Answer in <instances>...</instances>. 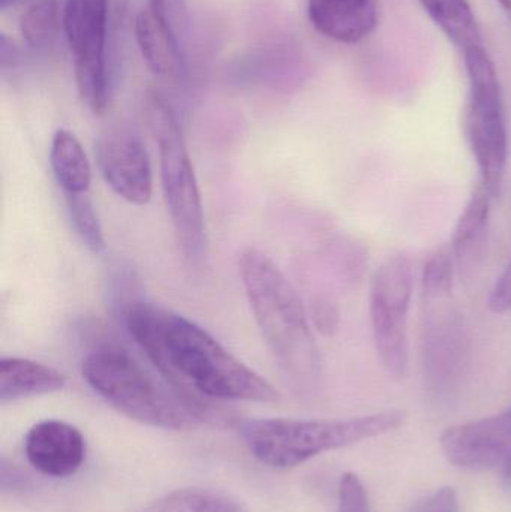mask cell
Here are the masks:
<instances>
[{"label": "cell", "instance_id": "obj_1", "mask_svg": "<svg viewBox=\"0 0 511 512\" xmlns=\"http://www.w3.org/2000/svg\"><path fill=\"white\" fill-rule=\"evenodd\" d=\"M126 330L197 420L230 423L215 402L276 403L275 387L224 348L212 334L179 313L137 301L125 313Z\"/></svg>", "mask_w": 511, "mask_h": 512}, {"label": "cell", "instance_id": "obj_2", "mask_svg": "<svg viewBox=\"0 0 511 512\" xmlns=\"http://www.w3.org/2000/svg\"><path fill=\"white\" fill-rule=\"evenodd\" d=\"M240 276L270 354L297 387L311 390L321 376V355L299 292L258 249L240 256Z\"/></svg>", "mask_w": 511, "mask_h": 512}, {"label": "cell", "instance_id": "obj_3", "mask_svg": "<svg viewBox=\"0 0 511 512\" xmlns=\"http://www.w3.org/2000/svg\"><path fill=\"white\" fill-rule=\"evenodd\" d=\"M404 421L402 411H384L347 420L264 418L245 421L240 432L258 462L270 468L288 469L318 454L392 432Z\"/></svg>", "mask_w": 511, "mask_h": 512}, {"label": "cell", "instance_id": "obj_4", "mask_svg": "<svg viewBox=\"0 0 511 512\" xmlns=\"http://www.w3.org/2000/svg\"><path fill=\"white\" fill-rule=\"evenodd\" d=\"M81 375L108 405L131 420L165 430H185L197 423L171 390L158 384L125 351L101 348L86 355Z\"/></svg>", "mask_w": 511, "mask_h": 512}, {"label": "cell", "instance_id": "obj_5", "mask_svg": "<svg viewBox=\"0 0 511 512\" xmlns=\"http://www.w3.org/2000/svg\"><path fill=\"white\" fill-rule=\"evenodd\" d=\"M147 126L158 144L162 191L177 243L188 259H200L206 248L203 203L194 165L176 114L159 93L144 101Z\"/></svg>", "mask_w": 511, "mask_h": 512}, {"label": "cell", "instance_id": "obj_6", "mask_svg": "<svg viewBox=\"0 0 511 512\" xmlns=\"http://www.w3.org/2000/svg\"><path fill=\"white\" fill-rule=\"evenodd\" d=\"M470 98H468L467 129L468 143L482 176V186L497 197L503 189L509 162V134L503 93L497 69L488 51L480 47L465 51Z\"/></svg>", "mask_w": 511, "mask_h": 512}, {"label": "cell", "instance_id": "obj_7", "mask_svg": "<svg viewBox=\"0 0 511 512\" xmlns=\"http://www.w3.org/2000/svg\"><path fill=\"white\" fill-rule=\"evenodd\" d=\"M413 265L407 255H395L380 265L371 280L369 312L375 348L384 370L402 378L410 363L408 312L413 297Z\"/></svg>", "mask_w": 511, "mask_h": 512}, {"label": "cell", "instance_id": "obj_8", "mask_svg": "<svg viewBox=\"0 0 511 512\" xmlns=\"http://www.w3.org/2000/svg\"><path fill=\"white\" fill-rule=\"evenodd\" d=\"M62 23L74 54L78 95L89 110L102 114L110 102L104 57L110 24L107 0H66Z\"/></svg>", "mask_w": 511, "mask_h": 512}, {"label": "cell", "instance_id": "obj_9", "mask_svg": "<svg viewBox=\"0 0 511 512\" xmlns=\"http://www.w3.org/2000/svg\"><path fill=\"white\" fill-rule=\"evenodd\" d=\"M98 167L117 197L134 206L152 198L153 176L149 153L141 138L128 128L107 129L96 141Z\"/></svg>", "mask_w": 511, "mask_h": 512}, {"label": "cell", "instance_id": "obj_10", "mask_svg": "<svg viewBox=\"0 0 511 512\" xmlns=\"http://www.w3.org/2000/svg\"><path fill=\"white\" fill-rule=\"evenodd\" d=\"M423 355L429 382L437 390H449L461 376L467 357L464 319L452 297L426 298Z\"/></svg>", "mask_w": 511, "mask_h": 512}, {"label": "cell", "instance_id": "obj_11", "mask_svg": "<svg viewBox=\"0 0 511 512\" xmlns=\"http://www.w3.org/2000/svg\"><path fill=\"white\" fill-rule=\"evenodd\" d=\"M444 454L465 469L498 468L511 454V408L492 417L450 427L441 438Z\"/></svg>", "mask_w": 511, "mask_h": 512}, {"label": "cell", "instance_id": "obj_12", "mask_svg": "<svg viewBox=\"0 0 511 512\" xmlns=\"http://www.w3.org/2000/svg\"><path fill=\"white\" fill-rule=\"evenodd\" d=\"M24 450L30 465L42 475H74L86 457V439L77 427L59 420H45L27 432Z\"/></svg>", "mask_w": 511, "mask_h": 512}, {"label": "cell", "instance_id": "obj_13", "mask_svg": "<svg viewBox=\"0 0 511 512\" xmlns=\"http://www.w3.org/2000/svg\"><path fill=\"white\" fill-rule=\"evenodd\" d=\"M312 26L327 38L356 44L378 24L377 0H308Z\"/></svg>", "mask_w": 511, "mask_h": 512}, {"label": "cell", "instance_id": "obj_14", "mask_svg": "<svg viewBox=\"0 0 511 512\" xmlns=\"http://www.w3.org/2000/svg\"><path fill=\"white\" fill-rule=\"evenodd\" d=\"M66 385V376L53 367L20 357L0 358V402L56 393Z\"/></svg>", "mask_w": 511, "mask_h": 512}, {"label": "cell", "instance_id": "obj_15", "mask_svg": "<svg viewBox=\"0 0 511 512\" xmlns=\"http://www.w3.org/2000/svg\"><path fill=\"white\" fill-rule=\"evenodd\" d=\"M135 36H137L141 56L156 75L174 78L180 74L182 59H180L179 39L149 9L137 15Z\"/></svg>", "mask_w": 511, "mask_h": 512}, {"label": "cell", "instance_id": "obj_16", "mask_svg": "<svg viewBox=\"0 0 511 512\" xmlns=\"http://www.w3.org/2000/svg\"><path fill=\"white\" fill-rule=\"evenodd\" d=\"M50 164L54 179L65 195L89 192L92 167L80 141L68 129H59L53 135Z\"/></svg>", "mask_w": 511, "mask_h": 512}, {"label": "cell", "instance_id": "obj_17", "mask_svg": "<svg viewBox=\"0 0 511 512\" xmlns=\"http://www.w3.org/2000/svg\"><path fill=\"white\" fill-rule=\"evenodd\" d=\"M492 195L483 186L471 194L452 236V254L459 264H467L479 254L491 221Z\"/></svg>", "mask_w": 511, "mask_h": 512}, {"label": "cell", "instance_id": "obj_18", "mask_svg": "<svg viewBox=\"0 0 511 512\" xmlns=\"http://www.w3.org/2000/svg\"><path fill=\"white\" fill-rule=\"evenodd\" d=\"M426 14L462 51L482 45L476 15L467 0H420Z\"/></svg>", "mask_w": 511, "mask_h": 512}, {"label": "cell", "instance_id": "obj_19", "mask_svg": "<svg viewBox=\"0 0 511 512\" xmlns=\"http://www.w3.org/2000/svg\"><path fill=\"white\" fill-rule=\"evenodd\" d=\"M143 512H246L243 505L224 493L203 489L176 490Z\"/></svg>", "mask_w": 511, "mask_h": 512}, {"label": "cell", "instance_id": "obj_20", "mask_svg": "<svg viewBox=\"0 0 511 512\" xmlns=\"http://www.w3.org/2000/svg\"><path fill=\"white\" fill-rule=\"evenodd\" d=\"M59 26L57 0H39L30 5L21 15V35L33 48H47L53 45L59 33Z\"/></svg>", "mask_w": 511, "mask_h": 512}, {"label": "cell", "instance_id": "obj_21", "mask_svg": "<svg viewBox=\"0 0 511 512\" xmlns=\"http://www.w3.org/2000/svg\"><path fill=\"white\" fill-rule=\"evenodd\" d=\"M66 206L81 242L93 254H102L105 251L104 231L89 194L66 195Z\"/></svg>", "mask_w": 511, "mask_h": 512}, {"label": "cell", "instance_id": "obj_22", "mask_svg": "<svg viewBox=\"0 0 511 512\" xmlns=\"http://www.w3.org/2000/svg\"><path fill=\"white\" fill-rule=\"evenodd\" d=\"M453 277H455V268H453L452 254L446 249H440L429 256L423 267V297H452Z\"/></svg>", "mask_w": 511, "mask_h": 512}, {"label": "cell", "instance_id": "obj_23", "mask_svg": "<svg viewBox=\"0 0 511 512\" xmlns=\"http://www.w3.org/2000/svg\"><path fill=\"white\" fill-rule=\"evenodd\" d=\"M152 11L177 39L185 35L188 27V6L185 0H149Z\"/></svg>", "mask_w": 511, "mask_h": 512}, {"label": "cell", "instance_id": "obj_24", "mask_svg": "<svg viewBox=\"0 0 511 512\" xmlns=\"http://www.w3.org/2000/svg\"><path fill=\"white\" fill-rule=\"evenodd\" d=\"M311 318L314 321L315 328L323 336H333L339 330L341 324V310L338 303L329 295H317L312 300Z\"/></svg>", "mask_w": 511, "mask_h": 512}, {"label": "cell", "instance_id": "obj_25", "mask_svg": "<svg viewBox=\"0 0 511 512\" xmlns=\"http://www.w3.org/2000/svg\"><path fill=\"white\" fill-rule=\"evenodd\" d=\"M338 512H371L368 493L354 474H345L339 483Z\"/></svg>", "mask_w": 511, "mask_h": 512}, {"label": "cell", "instance_id": "obj_26", "mask_svg": "<svg viewBox=\"0 0 511 512\" xmlns=\"http://www.w3.org/2000/svg\"><path fill=\"white\" fill-rule=\"evenodd\" d=\"M410 512H459L458 496L455 490L444 487L417 501Z\"/></svg>", "mask_w": 511, "mask_h": 512}, {"label": "cell", "instance_id": "obj_27", "mask_svg": "<svg viewBox=\"0 0 511 512\" xmlns=\"http://www.w3.org/2000/svg\"><path fill=\"white\" fill-rule=\"evenodd\" d=\"M488 307L495 315L511 312V258L489 295Z\"/></svg>", "mask_w": 511, "mask_h": 512}, {"label": "cell", "instance_id": "obj_28", "mask_svg": "<svg viewBox=\"0 0 511 512\" xmlns=\"http://www.w3.org/2000/svg\"><path fill=\"white\" fill-rule=\"evenodd\" d=\"M108 17H110V24L117 29L122 26L123 20L128 11L129 0H107Z\"/></svg>", "mask_w": 511, "mask_h": 512}, {"label": "cell", "instance_id": "obj_29", "mask_svg": "<svg viewBox=\"0 0 511 512\" xmlns=\"http://www.w3.org/2000/svg\"><path fill=\"white\" fill-rule=\"evenodd\" d=\"M504 483L511 489V454L507 459L506 465H504Z\"/></svg>", "mask_w": 511, "mask_h": 512}, {"label": "cell", "instance_id": "obj_30", "mask_svg": "<svg viewBox=\"0 0 511 512\" xmlns=\"http://www.w3.org/2000/svg\"><path fill=\"white\" fill-rule=\"evenodd\" d=\"M498 2L501 3V6H503L504 11L507 12L511 21V0H498Z\"/></svg>", "mask_w": 511, "mask_h": 512}, {"label": "cell", "instance_id": "obj_31", "mask_svg": "<svg viewBox=\"0 0 511 512\" xmlns=\"http://www.w3.org/2000/svg\"><path fill=\"white\" fill-rule=\"evenodd\" d=\"M0 2H2V5H6V3L9 2V0H0Z\"/></svg>", "mask_w": 511, "mask_h": 512}]
</instances>
